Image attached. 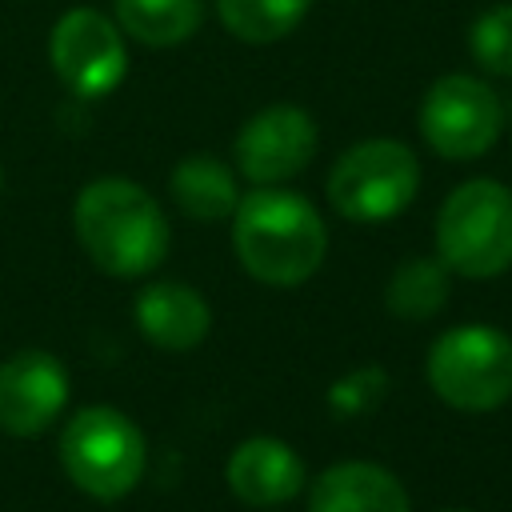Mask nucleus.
Listing matches in <instances>:
<instances>
[{
	"instance_id": "obj_1",
	"label": "nucleus",
	"mask_w": 512,
	"mask_h": 512,
	"mask_svg": "<svg viewBox=\"0 0 512 512\" xmlns=\"http://www.w3.org/2000/svg\"><path fill=\"white\" fill-rule=\"evenodd\" d=\"M232 248L252 280L272 288H296L324 264L328 228L308 196L264 184L236 200Z\"/></svg>"
},
{
	"instance_id": "obj_2",
	"label": "nucleus",
	"mask_w": 512,
	"mask_h": 512,
	"mask_svg": "<svg viewBox=\"0 0 512 512\" xmlns=\"http://www.w3.org/2000/svg\"><path fill=\"white\" fill-rule=\"evenodd\" d=\"M72 224L88 260L120 280L156 272L172 240L164 208L124 176H100L84 184L72 204Z\"/></svg>"
},
{
	"instance_id": "obj_3",
	"label": "nucleus",
	"mask_w": 512,
	"mask_h": 512,
	"mask_svg": "<svg viewBox=\"0 0 512 512\" xmlns=\"http://www.w3.org/2000/svg\"><path fill=\"white\" fill-rule=\"evenodd\" d=\"M436 256L448 272L488 280L512 268V188L476 176L448 192L436 216Z\"/></svg>"
},
{
	"instance_id": "obj_4",
	"label": "nucleus",
	"mask_w": 512,
	"mask_h": 512,
	"mask_svg": "<svg viewBox=\"0 0 512 512\" xmlns=\"http://www.w3.org/2000/svg\"><path fill=\"white\" fill-rule=\"evenodd\" d=\"M60 464L84 496L112 504L140 484L148 444L124 412L108 404H88L72 412V420L60 432Z\"/></svg>"
},
{
	"instance_id": "obj_5",
	"label": "nucleus",
	"mask_w": 512,
	"mask_h": 512,
	"mask_svg": "<svg viewBox=\"0 0 512 512\" xmlns=\"http://www.w3.org/2000/svg\"><path fill=\"white\" fill-rule=\"evenodd\" d=\"M432 392L460 412H492L512 400V336L488 324H460L428 348Z\"/></svg>"
},
{
	"instance_id": "obj_6",
	"label": "nucleus",
	"mask_w": 512,
	"mask_h": 512,
	"mask_svg": "<svg viewBox=\"0 0 512 512\" xmlns=\"http://www.w3.org/2000/svg\"><path fill=\"white\" fill-rule=\"evenodd\" d=\"M420 188V160L408 144L376 136L352 144L328 172V204L356 224L400 216Z\"/></svg>"
},
{
	"instance_id": "obj_7",
	"label": "nucleus",
	"mask_w": 512,
	"mask_h": 512,
	"mask_svg": "<svg viewBox=\"0 0 512 512\" xmlns=\"http://www.w3.org/2000/svg\"><path fill=\"white\" fill-rule=\"evenodd\" d=\"M504 128V100L492 84L448 72L420 100V136L444 160L484 156Z\"/></svg>"
},
{
	"instance_id": "obj_8",
	"label": "nucleus",
	"mask_w": 512,
	"mask_h": 512,
	"mask_svg": "<svg viewBox=\"0 0 512 512\" xmlns=\"http://www.w3.org/2000/svg\"><path fill=\"white\" fill-rule=\"evenodd\" d=\"M48 60H52V72L60 76V84L80 100L108 96L128 72L124 36H120L116 20L96 8H68L52 24Z\"/></svg>"
},
{
	"instance_id": "obj_9",
	"label": "nucleus",
	"mask_w": 512,
	"mask_h": 512,
	"mask_svg": "<svg viewBox=\"0 0 512 512\" xmlns=\"http://www.w3.org/2000/svg\"><path fill=\"white\" fill-rule=\"evenodd\" d=\"M316 156V120L296 104H268L236 132V168L256 188L292 180Z\"/></svg>"
},
{
	"instance_id": "obj_10",
	"label": "nucleus",
	"mask_w": 512,
	"mask_h": 512,
	"mask_svg": "<svg viewBox=\"0 0 512 512\" xmlns=\"http://www.w3.org/2000/svg\"><path fill=\"white\" fill-rule=\"evenodd\" d=\"M68 404V372L52 352L24 348L0 364V432L32 440Z\"/></svg>"
},
{
	"instance_id": "obj_11",
	"label": "nucleus",
	"mask_w": 512,
	"mask_h": 512,
	"mask_svg": "<svg viewBox=\"0 0 512 512\" xmlns=\"http://www.w3.org/2000/svg\"><path fill=\"white\" fill-rule=\"evenodd\" d=\"M228 488L248 508L288 504L304 488V460L276 436H248L228 456Z\"/></svg>"
},
{
	"instance_id": "obj_12",
	"label": "nucleus",
	"mask_w": 512,
	"mask_h": 512,
	"mask_svg": "<svg viewBox=\"0 0 512 512\" xmlns=\"http://www.w3.org/2000/svg\"><path fill=\"white\" fill-rule=\"evenodd\" d=\"M136 328L164 352H188L208 336L212 308L196 288L180 280H156L136 296Z\"/></svg>"
},
{
	"instance_id": "obj_13",
	"label": "nucleus",
	"mask_w": 512,
	"mask_h": 512,
	"mask_svg": "<svg viewBox=\"0 0 512 512\" xmlns=\"http://www.w3.org/2000/svg\"><path fill=\"white\" fill-rule=\"evenodd\" d=\"M308 512H412L404 484L372 460H340L312 480Z\"/></svg>"
},
{
	"instance_id": "obj_14",
	"label": "nucleus",
	"mask_w": 512,
	"mask_h": 512,
	"mask_svg": "<svg viewBox=\"0 0 512 512\" xmlns=\"http://www.w3.org/2000/svg\"><path fill=\"white\" fill-rule=\"evenodd\" d=\"M172 200L192 220H228L236 212L240 188L236 172L216 156H188L172 168Z\"/></svg>"
},
{
	"instance_id": "obj_15",
	"label": "nucleus",
	"mask_w": 512,
	"mask_h": 512,
	"mask_svg": "<svg viewBox=\"0 0 512 512\" xmlns=\"http://www.w3.org/2000/svg\"><path fill=\"white\" fill-rule=\"evenodd\" d=\"M204 24V0H116V28L144 48H176Z\"/></svg>"
},
{
	"instance_id": "obj_16",
	"label": "nucleus",
	"mask_w": 512,
	"mask_h": 512,
	"mask_svg": "<svg viewBox=\"0 0 512 512\" xmlns=\"http://www.w3.org/2000/svg\"><path fill=\"white\" fill-rule=\"evenodd\" d=\"M448 296H452V276H448L440 256H412V260H404L392 272L388 288H384L388 312L400 316V320H412V324L432 320L448 304Z\"/></svg>"
},
{
	"instance_id": "obj_17",
	"label": "nucleus",
	"mask_w": 512,
	"mask_h": 512,
	"mask_svg": "<svg viewBox=\"0 0 512 512\" xmlns=\"http://www.w3.org/2000/svg\"><path fill=\"white\" fill-rule=\"evenodd\" d=\"M308 8L312 0H216L220 24L244 44H272L288 36Z\"/></svg>"
},
{
	"instance_id": "obj_18",
	"label": "nucleus",
	"mask_w": 512,
	"mask_h": 512,
	"mask_svg": "<svg viewBox=\"0 0 512 512\" xmlns=\"http://www.w3.org/2000/svg\"><path fill=\"white\" fill-rule=\"evenodd\" d=\"M468 44L488 76H512V4L484 8L468 28Z\"/></svg>"
},
{
	"instance_id": "obj_19",
	"label": "nucleus",
	"mask_w": 512,
	"mask_h": 512,
	"mask_svg": "<svg viewBox=\"0 0 512 512\" xmlns=\"http://www.w3.org/2000/svg\"><path fill=\"white\" fill-rule=\"evenodd\" d=\"M384 396H388V372H384L380 364H364V368L344 372V376L328 388V408H332V416H340V420H356V416L376 412Z\"/></svg>"
},
{
	"instance_id": "obj_20",
	"label": "nucleus",
	"mask_w": 512,
	"mask_h": 512,
	"mask_svg": "<svg viewBox=\"0 0 512 512\" xmlns=\"http://www.w3.org/2000/svg\"><path fill=\"white\" fill-rule=\"evenodd\" d=\"M504 116H508V120H512V100H508V112H504Z\"/></svg>"
},
{
	"instance_id": "obj_21",
	"label": "nucleus",
	"mask_w": 512,
	"mask_h": 512,
	"mask_svg": "<svg viewBox=\"0 0 512 512\" xmlns=\"http://www.w3.org/2000/svg\"><path fill=\"white\" fill-rule=\"evenodd\" d=\"M0 188H4V176H0Z\"/></svg>"
},
{
	"instance_id": "obj_22",
	"label": "nucleus",
	"mask_w": 512,
	"mask_h": 512,
	"mask_svg": "<svg viewBox=\"0 0 512 512\" xmlns=\"http://www.w3.org/2000/svg\"><path fill=\"white\" fill-rule=\"evenodd\" d=\"M448 512H460V508H448Z\"/></svg>"
}]
</instances>
